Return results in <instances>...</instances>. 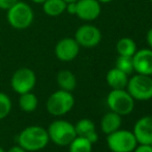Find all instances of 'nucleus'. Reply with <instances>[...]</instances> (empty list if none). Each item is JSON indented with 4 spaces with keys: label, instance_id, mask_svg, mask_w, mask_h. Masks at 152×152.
I'll return each mask as SVG.
<instances>
[{
    "label": "nucleus",
    "instance_id": "20e7f679",
    "mask_svg": "<svg viewBox=\"0 0 152 152\" xmlns=\"http://www.w3.org/2000/svg\"><path fill=\"white\" fill-rule=\"evenodd\" d=\"M75 106V97L72 92L59 89L53 92L48 97L46 109L52 116L61 117L72 110Z\"/></svg>",
    "mask_w": 152,
    "mask_h": 152
},
{
    "label": "nucleus",
    "instance_id": "2eb2a0df",
    "mask_svg": "<svg viewBox=\"0 0 152 152\" xmlns=\"http://www.w3.org/2000/svg\"><path fill=\"white\" fill-rule=\"evenodd\" d=\"M128 75L118 69L117 67H113L107 72L106 81L111 89H125L128 83Z\"/></svg>",
    "mask_w": 152,
    "mask_h": 152
},
{
    "label": "nucleus",
    "instance_id": "0eeeda50",
    "mask_svg": "<svg viewBox=\"0 0 152 152\" xmlns=\"http://www.w3.org/2000/svg\"><path fill=\"white\" fill-rule=\"evenodd\" d=\"M107 145L112 152H132L138 145L132 132L121 129L107 134Z\"/></svg>",
    "mask_w": 152,
    "mask_h": 152
},
{
    "label": "nucleus",
    "instance_id": "f8f14e48",
    "mask_svg": "<svg viewBox=\"0 0 152 152\" xmlns=\"http://www.w3.org/2000/svg\"><path fill=\"white\" fill-rule=\"evenodd\" d=\"M138 144H152V116H144L134 123L132 129Z\"/></svg>",
    "mask_w": 152,
    "mask_h": 152
},
{
    "label": "nucleus",
    "instance_id": "393cba45",
    "mask_svg": "<svg viewBox=\"0 0 152 152\" xmlns=\"http://www.w3.org/2000/svg\"><path fill=\"white\" fill-rule=\"evenodd\" d=\"M132 152H152V146L146 144H138Z\"/></svg>",
    "mask_w": 152,
    "mask_h": 152
},
{
    "label": "nucleus",
    "instance_id": "bb28decb",
    "mask_svg": "<svg viewBox=\"0 0 152 152\" xmlns=\"http://www.w3.org/2000/svg\"><path fill=\"white\" fill-rule=\"evenodd\" d=\"M6 152H27V151L25 150L24 148H22L20 145H16V146L10 147V148L8 149Z\"/></svg>",
    "mask_w": 152,
    "mask_h": 152
},
{
    "label": "nucleus",
    "instance_id": "412c9836",
    "mask_svg": "<svg viewBox=\"0 0 152 152\" xmlns=\"http://www.w3.org/2000/svg\"><path fill=\"white\" fill-rule=\"evenodd\" d=\"M92 143L84 137L77 136L68 145L69 152H92Z\"/></svg>",
    "mask_w": 152,
    "mask_h": 152
},
{
    "label": "nucleus",
    "instance_id": "72a5a7b5",
    "mask_svg": "<svg viewBox=\"0 0 152 152\" xmlns=\"http://www.w3.org/2000/svg\"><path fill=\"white\" fill-rule=\"evenodd\" d=\"M151 146H152V144H151Z\"/></svg>",
    "mask_w": 152,
    "mask_h": 152
},
{
    "label": "nucleus",
    "instance_id": "2f4dec72",
    "mask_svg": "<svg viewBox=\"0 0 152 152\" xmlns=\"http://www.w3.org/2000/svg\"><path fill=\"white\" fill-rule=\"evenodd\" d=\"M0 152H6L5 150H4L3 148H2V147H0Z\"/></svg>",
    "mask_w": 152,
    "mask_h": 152
},
{
    "label": "nucleus",
    "instance_id": "4468645a",
    "mask_svg": "<svg viewBox=\"0 0 152 152\" xmlns=\"http://www.w3.org/2000/svg\"><path fill=\"white\" fill-rule=\"evenodd\" d=\"M75 129H76L77 136L84 137L87 140H89L92 144L97 142L98 134L95 129V124L91 119L83 118L80 119L75 124Z\"/></svg>",
    "mask_w": 152,
    "mask_h": 152
},
{
    "label": "nucleus",
    "instance_id": "f03ea898",
    "mask_svg": "<svg viewBox=\"0 0 152 152\" xmlns=\"http://www.w3.org/2000/svg\"><path fill=\"white\" fill-rule=\"evenodd\" d=\"M6 19L12 28L24 30L31 26L34 20V12L28 3L19 0L15 5L6 10Z\"/></svg>",
    "mask_w": 152,
    "mask_h": 152
},
{
    "label": "nucleus",
    "instance_id": "aec40b11",
    "mask_svg": "<svg viewBox=\"0 0 152 152\" xmlns=\"http://www.w3.org/2000/svg\"><path fill=\"white\" fill-rule=\"evenodd\" d=\"M137 45L134 39L129 37H122L117 42L116 51L120 56H129L132 57L137 52Z\"/></svg>",
    "mask_w": 152,
    "mask_h": 152
},
{
    "label": "nucleus",
    "instance_id": "f3484780",
    "mask_svg": "<svg viewBox=\"0 0 152 152\" xmlns=\"http://www.w3.org/2000/svg\"><path fill=\"white\" fill-rule=\"evenodd\" d=\"M56 82L59 86V89L65 91L72 92L77 87L76 76L74 75V72L68 69H62L57 74Z\"/></svg>",
    "mask_w": 152,
    "mask_h": 152
},
{
    "label": "nucleus",
    "instance_id": "b1692460",
    "mask_svg": "<svg viewBox=\"0 0 152 152\" xmlns=\"http://www.w3.org/2000/svg\"><path fill=\"white\" fill-rule=\"evenodd\" d=\"M18 1L19 0H0V10H10Z\"/></svg>",
    "mask_w": 152,
    "mask_h": 152
},
{
    "label": "nucleus",
    "instance_id": "4be33fe9",
    "mask_svg": "<svg viewBox=\"0 0 152 152\" xmlns=\"http://www.w3.org/2000/svg\"><path fill=\"white\" fill-rule=\"evenodd\" d=\"M118 69L122 70L123 72H125L126 75H132L134 72V60H132V57L129 56H120L118 55L116 60V66Z\"/></svg>",
    "mask_w": 152,
    "mask_h": 152
},
{
    "label": "nucleus",
    "instance_id": "cd10ccee",
    "mask_svg": "<svg viewBox=\"0 0 152 152\" xmlns=\"http://www.w3.org/2000/svg\"><path fill=\"white\" fill-rule=\"evenodd\" d=\"M146 40H147V44L149 45L150 49L152 50V27L147 31V34H146Z\"/></svg>",
    "mask_w": 152,
    "mask_h": 152
},
{
    "label": "nucleus",
    "instance_id": "7ed1b4c3",
    "mask_svg": "<svg viewBox=\"0 0 152 152\" xmlns=\"http://www.w3.org/2000/svg\"><path fill=\"white\" fill-rule=\"evenodd\" d=\"M47 130L51 142L61 147L68 146L77 137L75 124L63 119H57L51 122Z\"/></svg>",
    "mask_w": 152,
    "mask_h": 152
},
{
    "label": "nucleus",
    "instance_id": "9d476101",
    "mask_svg": "<svg viewBox=\"0 0 152 152\" xmlns=\"http://www.w3.org/2000/svg\"><path fill=\"white\" fill-rule=\"evenodd\" d=\"M79 44L74 37H64L57 42L54 49L55 56L62 62H70L77 58L80 53Z\"/></svg>",
    "mask_w": 152,
    "mask_h": 152
},
{
    "label": "nucleus",
    "instance_id": "9b49d317",
    "mask_svg": "<svg viewBox=\"0 0 152 152\" xmlns=\"http://www.w3.org/2000/svg\"><path fill=\"white\" fill-rule=\"evenodd\" d=\"M76 4V16L83 21L90 22L96 20L102 12L100 2L97 0H78Z\"/></svg>",
    "mask_w": 152,
    "mask_h": 152
},
{
    "label": "nucleus",
    "instance_id": "c85d7f7f",
    "mask_svg": "<svg viewBox=\"0 0 152 152\" xmlns=\"http://www.w3.org/2000/svg\"><path fill=\"white\" fill-rule=\"evenodd\" d=\"M31 1L34 2V3H36V4H42L46 0H31Z\"/></svg>",
    "mask_w": 152,
    "mask_h": 152
},
{
    "label": "nucleus",
    "instance_id": "dca6fc26",
    "mask_svg": "<svg viewBox=\"0 0 152 152\" xmlns=\"http://www.w3.org/2000/svg\"><path fill=\"white\" fill-rule=\"evenodd\" d=\"M122 116L118 115L117 113L109 111L108 113L102 117L100 120V129L104 134H110L112 132L118 130L121 127Z\"/></svg>",
    "mask_w": 152,
    "mask_h": 152
},
{
    "label": "nucleus",
    "instance_id": "f257e3e1",
    "mask_svg": "<svg viewBox=\"0 0 152 152\" xmlns=\"http://www.w3.org/2000/svg\"><path fill=\"white\" fill-rule=\"evenodd\" d=\"M50 142L47 128L39 125H30L21 130L18 136V145L27 152H35L46 148Z\"/></svg>",
    "mask_w": 152,
    "mask_h": 152
},
{
    "label": "nucleus",
    "instance_id": "473e14b6",
    "mask_svg": "<svg viewBox=\"0 0 152 152\" xmlns=\"http://www.w3.org/2000/svg\"><path fill=\"white\" fill-rule=\"evenodd\" d=\"M149 1H150V2H151V3H152V0H149Z\"/></svg>",
    "mask_w": 152,
    "mask_h": 152
},
{
    "label": "nucleus",
    "instance_id": "6ab92c4d",
    "mask_svg": "<svg viewBox=\"0 0 152 152\" xmlns=\"http://www.w3.org/2000/svg\"><path fill=\"white\" fill-rule=\"evenodd\" d=\"M19 107L25 113H32L38 107V98L32 91L20 94Z\"/></svg>",
    "mask_w": 152,
    "mask_h": 152
},
{
    "label": "nucleus",
    "instance_id": "c756f323",
    "mask_svg": "<svg viewBox=\"0 0 152 152\" xmlns=\"http://www.w3.org/2000/svg\"><path fill=\"white\" fill-rule=\"evenodd\" d=\"M97 1H99L100 3H110V2H112L113 0H97Z\"/></svg>",
    "mask_w": 152,
    "mask_h": 152
},
{
    "label": "nucleus",
    "instance_id": "6e6552de",
    "mask_svg": "<svg viewBox=\"0 0 152 152\" xmlns=\"http://www.w3.org/2000/svg\"><path fill=\"white\" fill-rule=\"evenodd\" d=\"M36 85V75L31 68L21 67L12 74L10 79V86L12 90L19 95L30 92Z\"/></svg>",
    "mask_w": 152,
    "mask_h": 152
},
{
    "label": "nucleus",
    "instance_id": "5701e85b",
    "mask_svg": "<svg viewBox=\"0 0 152 152\" xmlns=\"http://www.w3.org/2000/svg\"><path fill=\"white\" fill-rule=\"evenodd\" d=\"M12 102L10 97L4 92H0V120L6 118L10 114Z\"/></svg>",
    "mask_w": 152,
    "mask_h": 152
},
{
    "label": "nucleus",
    "instance_id": "a878e982",
    "mask_svg": "<svg viewBox=\"0 0 152 152\" xmlns=\"http://www.w3.org/2000/svg\"><path fill=\"white\" fill-rule=\"evenodd\" d=\"M76 10H77V4H76V2H68V3H66L65 12H67L69 15L76 16Z\"/></svg>",
    "mask_w": 152,
    "mask_h": 152
},
{
    "label": "nucleus",
    "instance_id": "ddd939ff",
    "mask_svg": "<svg viewBox=\"0 0 152 152\" xmlns=\"http://www.w3.org/2000/svg\"><path fill=\"white\" fill-rule=\"evenodd\" d=\"M134 69L137 74L152 76V50L141 49L137 50L132 56Z\"/></svg>",
    "mask_w": 152,
    "mask_h": 152
},
{
    "label": "nucleus",
    "instance_id": "a211bd4d",
    "mask_svg": "<svg viewBox=\"0 0 152 152\" xmlns=\"http://www.w3.org/2000/svg\"><path fill=\"white\" fill-rule=\"evenodd\" d=\"M42 5L47 16L58 17L65 12L66 2L64 0H46Z\"/></svg>",
    "mask_w": 152,
    "mask_h": 152
},
{
    "label": "nucleus",
    "instance_id": "39448f33",
    "mask_svg": "<svg viewBox=\"0 0 152 152\" xmlns=\"http://www.w3.org/2000/svg\"><path fill=\"white\" fill-rule=\"evenodd\" d=\"M134 102L126 89H112L107 96V104L110 111L122 117L129 115L134 111Z\"/></svg>",
    "mask_w": 152,
    "mask_h": 152
},
{
    "label": "nucleus",
    "instance_id": "7c9ffc66",
    "mask_svg": "<svg viewBox=\"0 0 152 152\" xmlns=\"http://www.w3.org/2000/svg\"><path fill=\"white\" fill-rule=\"evenodd\" d=\"M64 1H65L66 3H68V2H76V1H78V0H64Z\"/></svg>",
    "mask_w": 152,
    "mask_h": 152
},
{
    "label": "nucleus",
    "instance_id": "1a4fd4ad",
    "mask_svg": "<svg viewBox=\"0 0 152 152\" xmlns=\"http://www.w3.org/2000/svg\"><path fill=\"white\" fill-rule=\"evenodd\" d=\"M74 38L80 47L94 48L102 40V32L94 25L84 24L77 29Z\"/></svg>",
    "mask_w": 152,
    "mask_h": 152
},
{
    "label": "nucleus",
    "instance_id": "423d86ee",
    "mask_svg": "<svg viewBox=\"0 0 152 152\" xmlns=\"http://www.w3.org/2000/svg\"><path fill=\"white\" fill-rule=\"evenodd\" d=\"M126 90L134 100L146 102L152 98V77L136 74L128 79Z\"/></svg>",
    "mask_w": 152,
    "mask_h": 152
}]
</instances>
